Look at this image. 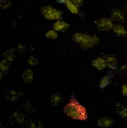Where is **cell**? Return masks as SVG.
<instances>
[{"label": "cell", "mask_w": 127, "mask_h": 128, "mask_svg": "<svg viewBox=\"0 0 127 128\" xmlns=\"http://www.w3.org/2000/svg\"><path fill=\"white\" fill-rule=\"evenodd\" d=\"M34 72L31 69H24L22 74V78L24 83L26 84L30 85L33 83L34 80Z\"/></svg>", "instance_id": "7c38bea8"}, {"label": "cell", "mask_w": 127, "mask_h": 128, "mask_svg": "<svg viewBox=\"0 0 127 128\" xmlns=\"http://www.w3.org/2000/svg\"><path fill=\"white\" fill-rule=\"evenodd\" d=\"M26 49V46L23 44H18L15 46V51L17 52H19V53H21V52H23Z\"/></svg>", "instance_id": "d4e9b609"}, {"label": "cell", "mask_w": 127, "mask_h": 128, "mask_svg": "<svg viewBox=\"0 0 127 128\" xmlns=\"http://www.w3.org/2000/svg\"><path fill=\"white\" fill-rule=\"evenodd\" d=\"M29 48H30V50H32V51H33V50H35L34 47L31 46H29Z\"/></svg>", "instance_id": "1f68e13d"}, {"label": "cell", "mask_w": 127, "mask_h": 128, "mask_svg": "<svg viewBox=\"0 0 127 128\" xmlns=\"http://www.w3.org/2000/svg\"><path fill=\"white\" fill-rule=\"evenodd\" d=\"M121 93L124 97H127V83H124L121 86Z\"/></svg>", "instance_id": "484cf974"}, {"label": "cell", "mask_w": 127, "mask_h": 128, "mask_svg": "<svg viewBox=\"0 0 127 128\" xmlns=\"http://www.w3.org/2000/svg\"><path fill=\"white\" fill-rule=\"evenodd\" d=\"M114 23L115 22L112 20V19L108 17L101 18L94 21V24L96 25L97 30L101 32L106 33L112 32Z\"/></svg>", "instance_id": "277c9868"}, {"label": "cell", "mask_w": 127, "mask_h": 128, "mask_svg": "<svg viewBox=\"0 0 127 128\" xmlns=\"http://www.w3.org/2000/svg\"><path fill=\"white\" fill-rule=\"evenodd\" d=\"M66 0H55L56 2H57L59 4H64Z\"/></svg>", "instance_id": "f546056e"}, {"label": "cell", "mask_w": 127, "mask_h": 128, "mask_svg": "<svg viewBox=\"0 0 127 128\" xmlns=\"http://www.w3.org/2000/svg\"><path fill=\"white\" fill-rule=\"evenodd\" d=\"M71 2L76 4L77 6H78L79 8L82 7L84 4V2H85V0H70Z\"/></svg>", "instance_id": "4316f807"}, {"label": "cell", "mask_w": 127, "mask_h": 128, "mask_svg": "<svg viewBox=\"0 0 127 128\" xmlns=\"http://www.w3.org/2000/svg\"><path fill=\"white\" fill-rule=\"evenodd\" d=\"M23 108L27 113H34L36 110V108L35 107V106H34L33 104H31L29 102L24 103V106H23Z\"/></svg>", "instance_id": "7402d4cb"}, {"label": "cell", "mask_w": 127, "mask_h": 128, "mask_svg": "<svg viewBox=\"0 0 127 128\" xmlns=\"http://www.w3.org/2000/svg\"><path fill=\"white\" fill-rule=\"evenodd\" d=\"M27 62L28 64L31 66H34L38 65L39 64V60H38V58H36V57L32 56L28 58Z\"/></svg>", "instance_id": "603a6c76"}, {"label": "cell", "mask_w": 127, "mask_h": 128, "mask_svg": "<svg viewBox=\"0 0 127 128\" xmlns=\"http://www.w3.org/2000/svg\"><path fill=\"white\" fill-rule=\"evenodd\" d=\"M62 112L66 116L74 120L84 122L89 118L87 108L74 96H71L69 102L64 106Z\"/></svg>", "instance_id": "6da1fadb"}, {"label": "cell", "mask_w": 127, "mask_h": 128, "mask_svg": "<svg viewBox=\"0 0 127 128\" xmlns=\"http://www.w3.org/2000/svg\"><path fill=\"white\" fill-rule=\"evenodd\" d=\"M124 10H125V12H126V14L127 15V4H125V6H124Z\"/></svg>", "instance_id": "4dcf8cb0"}, {"label": "cell", "mask_w": 127, "mask_h": 128, "mask_svg": "<svg viewBox=\"0 0 127 128\" xmlns=\"http://www.w3.org/2000/svg\"><path fill=\"white\" fill-rule=\"evenodd\" d=\"M6 76V72H0V79H3Z\"/></svg>", "instance_id": "f1b7e54d"}, {"label": "cell", "mask_w": 127, "mask_h": 128, "mask_svg": "<svg viewBox=\"0 0 127 128\" xmlns=\"http://www.w3.org/2000/svg\"><path fill=\"white\" fill-rule=\"evenodd\" d=\"M64 5L70 13L74 14V15H79L80 14L79 7L77 6L76 4H74L73 2H71L70 0H66Z\"/></svg>", "instance_id": "2e32d148"}, {"label": "cell", "mask_w": 127, "mask_h": 128, "mask_svg": "<svg viewBox=\"0 0 127 128\" xmlns=\"http://www.w3.org/2000/svg\"><path fill=\"white\" fill-rule=\"evenodd\" d=\"M119 70L122 72H126L127 71V64H124L122 65H121L119 67Z\"/></svg>", "instance_id": "83f0119b"}, {"label": "cell", "mask_w": 127, "mask_h": 128, "mask_svg": "<svg viewBox=\"0 0 127 128\" xmlns=\"http://www.w3.org/2000/svg\"><path fill=\"white\" fill-rule=\"evenodd\" d=\"M13 4L10 0H0V8L1 10H5L12 7Z\"/></svg>", "instance_id": "44dd1931"}, {"label": "cell", "mask_w": 127, "mask_h": 128, "mask_svg": "<svg viewBox=\"0 0 127 128\" xmlns=\"http://www.w3.org/2000/svg\"><path fill=\"white\" fill-rule=\"evenodd\" d=\"M52 28L58 32H65L69 30L70 24L69 22L62 20V18L55 21L52 24Z\"/></svg>", "instance_id": "30bf717a"}, {"label": "cell", "mask_w": 127, "mask_h": 128, "mask_svg": "<svg viewBox=\"0 0 127 128\" xmlns=\"http://www.w3.org/2000/svg\"><path fill=\"white\" fill-rule=\"evenodd\" d=\"M41 14L45 19L48 20H57L62 19L63 13L58 8L51 5H44L41 8Z\"/></svg>", "instance_id": "3957f363"}, {"label": "cell", "mask_w": 127, "mask_h": 128, "mask_svg": "<svg viewBox=\"0 0 127 128\" xmlns=\"http://www.w3.org/2000/svg\"><path fill=\"white\" fill-rule=\"evenodd\" d=\"M10 64L11 62L8 60L3 58L0 61V71L3 72H7L10 68Z\"/></svg>", "instance_id": "ffe728a7"}, {"label": "cell", "mask_w": 127, "mask_h": 128, "mask_svg": "<svg viewBox=\"0 0 127 128\" xmlns=\"http://www.w3.org/2000/svg\"><path fill=\"white\" fill-rule=\"evenodd\" d=\"M127 16L125 10L116 8L110 12V18L114 22H122L126 20Z\"/></svg>", "instance_id": "5b68a950"}, {"label": "cell", "mask_w": 127, "mask_h": 128, "mask_svg": "<svg viewBox=\"0 0 127 128\" xmlns=\"http://www.w3.org/2000/svg\"><path fill=\"white\" fill-rule=\"evenodd\" d=\"M23 93L17 90H10L6 94V98L11 102H15L23 97Z\"/></svg>", "instance_id": "8fae6325"}, {"label": "cell", "mask_w": 127, "mask_h": 128, "mask_svg": "<svg viewBox=\"0 0 127 128\" xmlns=\"http://www.w3.org/2000/svg\"><path fill=\"white\" fill-rule=\"evenodd\" d=\"M103 57L106 60L107 64V68L112 71H115L119 68V63L117 57L110 54H103Z\"/></svg>", "instance_id": "8992f818"}, {"label": "cell", "mask_w": 127, "mask_h": 128, "mask_svg": "<svg viewBox=\"0 0 127 128\" xmlns=\"http://www.w3.org/2000/svg\"><path fill=\"white\" fill-rule=\"evenodd\" d=\"M29 125L31 128H42L45 126L41 121H31Z\"/></svg>", "instance_id": "cb8c5ba5"}, {"label": "cell", "mask_w": 127, "mask_h": 128, "mask_svg": "<svg viewBox=\"0 0 127 128\" xmlns=\"http://www.w3.org/2000/svg\"><path fill=\"white\" fill-rule=\"evenodd\" d=\"M16 25H17V24L15 23V22H13V23H12V26H13V28H15V27H16Z\"/></svg>", "instance_id": "d6a6232c"}, {"label": "cell", "mask_w": 127, "mask_h": 128, "mask_svg": "<svg viewBox=\"0 0 127 128\" xmlns=\"http://www.w3.org/2000/svg\"><path fill=\"white\" fill-rule=\"evenodd\" d=\"M73 42L84 50H88L99 44L100 38L97 34H89L85 32H75L72 36Z\"/></svg>", "instance_id": "7a4b0ae2"}, {"label": "cell", "mask_w": 127, "mask_h": 128, "mask_svg": "<svg viewBox=\"0 0 127 128\" xmlns=\"http://www.w3.org/2000/svg\"><path fill=\"white\" fill-rule=\"evenodd\" d=\"M12 119L17 125H22L25 123V116L20 111L16 110L12 114Z\"/></svg>", "instance_id": "4fadbf2b"}, {"label": "cell", "mask_w": 127, "mask_h": 128, "mask_svg": "<svg viewBox=\"0 0 127 128\" xmlns=\"http://www.w3.org/2000/svg\"><path fill=\"white\" fill-rule=\"evenodd\" d=\"M92 66L98 71H103L107 68L106 60L103 56H99L92 60Z\"/></svg>", "instance_id": "9c48e42d"}, {"label": "cell", "mask_w": 127, "mask_h": 128, "mask_svg": "<svg viewBox=\"0 0 127 128\" xmlns=\"http://www.w3.org/2000/svg\"><path fill=\"white\" fill-rule=\"evenodd\" d=\"M15 52H16L15 50L13 48L7 50L2 53V57H3V58L8 60L10 62H13L16 57Z\"/></svg>", "instance_id": "e0dca14e"}, {"label": "cell", "mask_w": 127, "mask_h": 128, "mask_svg": "<svg viewBox=\"0 0 127 128\" xmlns=\"http://www.w3.org/2000/svg\"><path fill=\"white\" fill-rule=\"evenodd\" d=\"M97 126L102 128H108L113 127L115 125V120L113 118L109 116L100 117L96 121Z\"/></svg>", "instance_id": "ba28073f"}, {"label": "cell", "mask_w": 127, "mask_h": 128, "mask_svg": "<svg viewBox=\"0 0 127 128\" xmlns=\"http://www.w3.org/2000/svg\"><path fill=\"white\" fill-rule=\"evenodd\" d=\"M110 83V77L109 75H105L103 76L101 79L100 80L99 84V87L100 89L103 90L105 88H106L107 87L109 86Z\"/></svg>", "instance_id": "d6986e66"}, {"label": "cell", "mask_w": 127, "mask_h": 128, "mask_svg": "<svg viewBox=\"0 0 127 128\" xmlns=\"http://www.w3.org/2000/svg\"><path fill=\"white\" fill-rule=\"evenodd\" d=\"M45 37L50 40H57L59 37V32L54 30L53 28L48 30L45 33Z\"/></svg>", "instance_id": "ac0fdd59"}, {"label": "cell", "mask_w": 127, "mask_h": 128, "mask_svg": "<svg viewBox=\"0 0 127 128\" xmlns=\"http://www.w3.org/2000/svg\"><path fill=\"white\" fill-rule=\"evenodd\" d=\"M115 111L120 116V117L124 119H127V107L125 106L124 104L117 102L115 106Z\"/></svg>", "instance_id": "9a60e30c"}, {"label": "cell", "mask_w": 127, "mask_h": 128, "mask_svg": "<svg viewBox=\"0 0 127 128\" xmlns=\"http://www.w3.org/2000/svg\"><path fill=\"white\" fill-rule=\"evenodd\" d=\"M112 32L118 37H127V30L121 22H115Z\"/></svg>", "instance_id": "52a82bcc"}, {"label": "cell", "mask_w": 127, "mask_h": 128, "mask_svg": "<svg viewBox=\"0 0 127 128\" xmlns=\"http://www.w3.org/2000/svg\"><path fill=\"white\" fill-rule=\"evenodd\" d=\"M63 101V95L59 92L53 94L50 98V104L54 106H59Z\"/></svg>", "instance_id": "5bb4252c"}]
</instances>
